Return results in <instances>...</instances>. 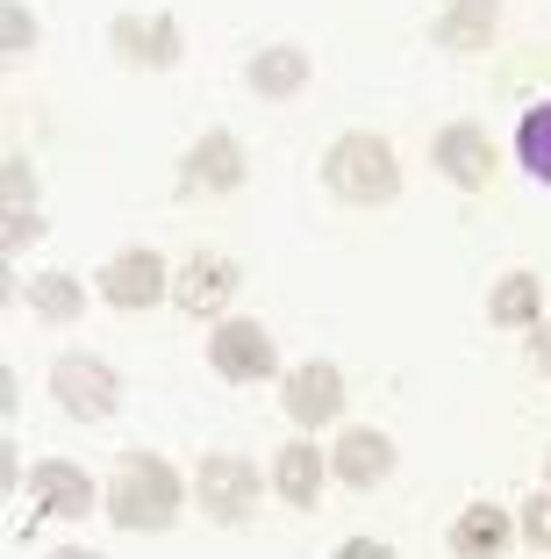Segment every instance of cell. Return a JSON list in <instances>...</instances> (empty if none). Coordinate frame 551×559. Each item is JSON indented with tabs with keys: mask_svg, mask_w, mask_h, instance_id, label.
I'll use <instances>...</instances> for the list:
<instances>
[{
	"mask_svg": "<svg viewBox=\"0 0 551 559\" xmlns=\"http://www.w3.org/2000/svg\"><path fill=\"white\" fill-rule=\"evenodd\" d=\"M179 516V474L158 452H122L108 480V524L115 531H172Z\"/></svg>",
	"mask_w": 551,
	"mask_h": 559,
	"instance_id": "1",
	"label": "cell"
},
{
	"mask_svg": "<svg viewBox=\"0 0 551 559\" xmlns=\"http://www.w3.org/2000/svg\"><path fill=\"white\" fill-rule=\"evenodd\" d=\"M323 187L337 201H358V209H380V201L402 194V165H394V144L373 130H344L337 144L323 151Z\"/></svg>",
	"mask_w": 551,
	"mask_h": 559,
	"instance_id": "2",
	"label": "cell"
},
{
	"mask_svg": "<svg viewBox=\"0 0 551 559\" xmlns=\"http://www.w3.org/2000/svg\"><path fill=\"white\" fill-rule=\"evenodd\" d=\"M208 366L223 380H237V388H251V380L279 373V345H273V330H265V323L229 316V323H215V337H208Z\"/></svg>",
	"mask_w": 551,
	"mask_h": 559,
	"instance_id": "3",
	"label": "cell"
},
{
	"mask_svg": "<svg viewBox=\"0 0 551 559\" xmlns=\"http://www.w3.org/2000/svg\"><path fill=\"white\" fill-rule=\"evenodd\" d=\"M50 395H58V409H65V416H80V424H100V416H115L122 380H115L108 359H86V352H72V359L50 366Z\"/></svg>",
	"mask_w": 551,
	"mask_h": 559,
	"instance_id": "4",
	"label": "cell"
},
{
	"mask_svg": "<svg viewBox=\"0 0 551 559\" xmlns=\"http://www.w3.org/2000/svg\"><path fill=\"white\" fill-rule=\"evenodd\" d=\"M100 301H115V309H151V301L172 295V273H165V259L151 245H130V251H115L108 265H100Z\"/></svg>",
	"mask_w": 551,
	"mask_h": 559,
	"instance_id": "5",
	"label": "cell"
},
{
	"mask_svg": "<svg viewBox=\"0 0 551 559\" xmlns=\"http://www.w3.org/2000/svg\"><path fill=\"white\" fill-rule=\"evenodd\" d=\"M194 495L201 510L215 516V524H243V516L259 510V474H251V460H237V452H208L194 474Z\"/></svg>",
	"mask_w": 551,
	"mask_h": 559,
	"instance_id": "6",
	"label": "cell"
},
{
	"mask_svg": "<svg viewBox=\"0 0 551 559\" xmlns=\"http://www.w3.org/2000/svg\"><path fill=\"white\" fill-rule=\"evenodd\" d=\"M237 259H223V251H201V259H187L172 273V301L187 316H223L229 301H237Z\"/></svg>",
	"mask_w": 551,
	"mask_h": 559,
	"instance_id": "7",
	"label": "cell"
},
{
	"mask_svg": "<svg viewBox=\"0 0 551 559\" xmlns=\"http://www.w3.org/2000/svg\"><path fill=\"white\" fill-rule=\"evenodd\" d=\"M108 44L122 50V66H144V72H165V66H179V22L172 15H115V29H108Z\"/></svg>",
	"mask_w": 551,
	"mask_h": 559,
	"instance_id": "8",
	"label": "cell"
},
{
	"mask_svg": "<svg viewBox=\"0 0 551 559\" xmlns=\"http://www.w3.org/2000/svg\"><path fill=\"white\" fill-rule=\"evenodd\" d=\"M237 180H243V144L229 130H208L187 151V165H179V187H187V194H229Z\"/></svg>",
	"mask_w": 551,
	"mask_h": 559,
	"instance_id": "9",
	"label": "cell"
},
{
	"mask_svg": "<svg viewBox=\"0 0 551 559\" xmlns=\"http://www.w3.org/2000/svg\"><path fill=\"white\" fill-rule=\"evenodd\" d=\"M279 402H287L294 424H309V430H315V424H330V416L344 409V373H337L330 359L294 366V373H287V395H279Z\"/></svg>",
	"mask_w": 551,
	"mask_h": 559,
	"instance_id": "10",
	"label": "cell"
},
{
	"mask_svg": "<svg viewBox=\"0 0 551 559\" xmlns=\"http://www.w3.org/2000/svg\"><path fill=\"white\" fill-rule=\"evenodd\" d=\"M330 474L344 480V488H380V480L394 474V444L380 438V430H344L337 438V452H330Z\"/></svg>",
	"mask_w": 551,
	"mask_h": 559,
	"instance_id": "11",
	"label": "cell"
},
{
	"mask_svg": "<svg viewBox=\"0 0 551 559\" xmlns=\"http://www.w3.org/2000/svg\"><path fill=\"white\" fill-rule=\"evenodd\" d=\"M430 158H438V173L452 187H487V173H494V151H487L480 122H452V130H438Z\"/></svg>",
	"mask_w": 551,
	"mask_h": 559,
	"instance_id": "12",
	"label": "cell"
},
{
	"mask_svg": "<svg viewBox=\"0 0 551 559\" xmlns=\"http://www.w3.org/2000/svg\"><path fill=\"white\" fill-rule=\"evenodd\" d=\"M29 502H36V516H86L94 510V480L65 460H44V466H29Z\"/></svg>",
	"mask_w": 551,
	"mask_h": 559,
	"instance_id": "13",
	"label": "cell"
},
{
	"mask_svg": "<svg viewBox=\"0 0 551 559\" xmlns=\"http://www.w3.org/2000/svg\"><path fill=\"white\" fill-rule=\"evenodd\" d=\"M323 474H330V460H323V452H315L309 438L279 444V460H273V488L287 495L294 510H315V495H323Z\"/></svg>",
	"mask_w": 551,
	"mask_h": 559,
	"instance_id": "14",
	"label": "cell"
},
{
	"mask_svg": "<svg viewBox=\"0 0 551 559\" xmlns=\"http://www.w3.org/2000/svg\"><path fill=\"white\" fill-rule=\"evenodd\" d=\"M502 552H508V510L472 502V510L452 524V559H502Z\"/></svg>",
	"mask_w": 551,
	"mask_h": 559,
	"instance_id": "15",
	"label": "cell"
},
{
	"mask_svg": "<svg viewBox=\"0 0 551 559\" xmlns=\"http://www.w3.org/2000/svg\"><path fill=\"white\" fill-rule=\"evenodd\" d=\"M487 316L502 330H537L544 323V287H537V273H502L494 295H487Z\"/></svg>",
	"mask_w": 551,
	"mask_h": 559,
	"instance_id": "16",
	"label": "cell"
},
{
	"mask_svg": "<svg viewBox=\"0 0 551 559\" xmlns=\"http://www.w3.org/2000/svg\"><path fill=\"white\" fill-rule=\"evenodd\" d=\"M301 86H309V50L273 44V50H259V58H251V94L287 100V94H301Z\"/></svg>",
	"mask_w": 551,
	"mask_h": 559,
	"instance_id": "17",
	"label": "cell"
},
{
	"mask_svg": "<svg viewBox=\"0 0 551 559\" xmlns=\"http://www.w3.org/2000/svg\"><path fill=\"white\" fill-rule=\"evenodd\" d=\"M502 22V0H452V15L438 22V44L444 50H480Z\"/></svg>",
	"mask_w": 551,
	"mask_h": 559,
	"instance_id": "18",
	"label": "cell"
},
{
	"mask_svg": "<svg viewBox=\"0 0 551 559\" xmlns=\"http://www.w3.org/2000/svg\"><path fill=\"white\" fill-rule=\"evenodd\" d=\"M22 295H29V309L44 316V323H80V309H86V287L72 273H36Z\"/></svg>",
	"mask_w": 551,
	"mask_h": 559,
	"instance_id": "19",
	"label": "cell"
},
{
	"mask_svg": "<svg viewBox=\"0 0 551 559\" xmlns=\"http://www.w3.org/2000/svg\"><path fill=\"white\" fill-rule=\"evenodd\" d=\"M516 158H523V173H530V180L551 187V100L523 108V122H516Z\"/></svg>",
	"mask_w": 551,
	"mask_h": 559,
	"instance_id": "20",
	"label": "cell"
},
{
	"mask_svg": "<svg viewBox=\"0 0 551 559\" xmlns=\"http://www.w3.org/2000/svg\"><path fill=\"white\" fill-rule=\"evenodd\" d=\"M0 29H8V58H22V50H29V44H36V22H29V15H22L15 0H8V8H0Z\"/></svg>",
	"mask_w": 551,
	"mask_h": 559,
	"instance_id": "21",
	"label": "cell"
},
{
	"mask_svg": "<svg viewBox=\"0 0 551 559\" xmlns=\"http://www.w3.org/2000/svg\"><path fill=\"white\" fill-rule=\"evenodd\" d=\"M523 538H530V545H544V552H551V495L523 510Z\"/></svg>",
	"mask_w": 551,
	"mask_h": 559,
	"instance_id": "22",
	"label": "cell"
},
{
	"mask_svg": "<svg viewBox=\"0 0 551 559\" xmlns=\"http://www.w3.org/2000/svg\"><path fill=\"white\" fill-rule=\"evenodd\" d=\"M330 559H394V545H380V538H344Z\"/></svg>",
	"mask_w": 551,
	"mask_h": 559,
	"instance_id": "23",
	"label": "cell"
},
{
	"mask_svg": "<svg viewBox=\"0 0 551 559\" xmlns=\"http://www.w3.org/2000/svg\"><path fill=\"white\" fill-rule=\"evenodd\" d=\"M530 352H537V366L551 373V323H537V330H530Z\"/></svg>",
	"mask_w": 551,
	"mask_h": 559,
	"instance_id": "24",
	"label": "cell"
},
{
	"mask_svg": "<svg viewBox=\"0 0 551 559\" xmlns=\"http://www.w3.org/2000/svg\"><path fill=\"white\" fill-rule=\"evenodd\" d=\"M50 559H100V552H86V545H72V552H50Z\"/></svg>",
	"mask_w": 551,
	"mask_h": 559,
	"instance_id": "25",
	"label": "cell"
},
{
	"mask_svg": "<svg viewBox=\"0 0 551 559\" xmlns=\"http://www.w3.org/2000/svg\"><path fill=\"white\" fill-rule=\"evenodd\" d=\"M544 480H551V460H544Z\"/></svg>",
	"mask_w": 551,
	"mask_h": 559,
	"instance_id": "26",
	"label": "cell"
}]
</instances>
